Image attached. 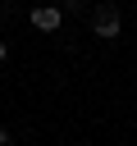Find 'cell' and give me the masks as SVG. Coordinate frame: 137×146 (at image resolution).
I'll use <instances>...</instances> for the list:
<instances>
[{"label": "cell", "mask_w": 137, "mask_h": 146, "mask_svg": "<svg viewBox=\"0 0 137 146\" xmlns=\"http://www.w3.org/2000/svg\"><path fill=\"white\" fill-rule=\"evenodd\" d=\"M59 23H64V14H59L55 5H37V9H32V27H37V32H55Z\"/></svg>", "instance_id": "obj_2"}, {"label": "cell", "mask_w": 137, "mask_h": 146, "mask_svg": "<svg viewBox=\"0 0 137 146\" xmlns=\"http://www.w3.org/2000/svg\"><path fill=\"white\" fill-rule=\"evenodd\" d=\"M91 32H96L100 41H114V36H119V9H114L110 0L96 5V14H91Z\"/></svg>", "instance_id": "obj_1"}, {"label": "cell", "mask_w": 137, "mask_h": 146, "mask_svg": "<svg viewBox=\"0 0 137 146\" xmlns=\"http://www.w3.org/2000/svg\"><path fill=\"white\" fill-rule=\"evenodd\" d=\"M5 55H9V46H5V41H0V59H5Z\"/></svg>", "instance_id": "obj_4"}, {"label": "cell", "mask_w": 137, "mask_h": 146, "mask_svg": "<svg viewBox=\"0 0 137 146\" xmlns=\"http://www.w3.org/2000/svg\"><path fill=\"white\" fill-rule=\"evenodd\" d=\"M0 146H9V128H0Z\"/></svg>", "instance_id": "obj_3"}]
</instances>
